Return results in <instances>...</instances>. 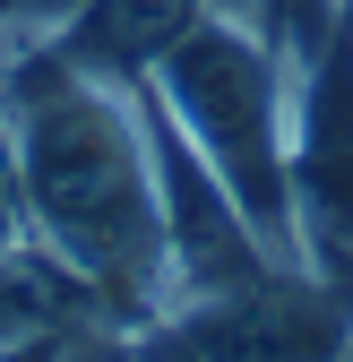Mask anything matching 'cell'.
<instances>
[{"mask_svg": "<svg viewBox=\"0 0 353 362\" xmlns=\"http://www.w3.org/2000/svg\"><path fill=\"white\" fill-rule=\"evenodd\" d=\"M155 328H172L198 362H345L353 354V293H336L311 267H268L258 285L172 302Z\"/></svg>", "mask_w": 353, "mask_h": 362, "instance_id": "4", "label": "cell"}, {"mask_svg": "<svg viewBox=\"0 0 353 362\" xmlns=\"http://www.w3.org/2000/svg\"><path fill=\"white\" fill-rule=\"evenodd\" d=\"M26 242V181H18V129L0 112V250Z\"/></svg>", "mask_w": 353, "mask_h": 362, "instance_id": "6", "label": "cell"}, {"mask_svg": "<svg viewBox=\"0 0 353 362\" xmlns=\"http://www.w3.org/2000/svg\"><path fill=\"white\" fill-rule=\"evenodd\" d=\"M293 259L353 293V18L293 69Z\"/></svg>", "mask_w": 353, "mask_h": 362, "instance_id": "3", "label": "cell"}, {"mask_svg": "<svg viewBox=\"0 0 353 362\" xmlns=\"http://www.w3.org/2000/svg\"><path fill=\"white\" fill-rule=\"evenodd\" d=\"M78 328H104L95 293L69 259H52L35 233L0 250V345H43V337H78Z\"/></svg>", "mask_w": 353, "mask_h": 362, "instance_id": "5", "label": "cell"}, {"mask_svg": "<svg viewBox=\"0 0 353 362\" xmlns=\"http://www.w3.org/2000/svg\"><path fill=\"white\" fill-rule=\"evenodd\" d=\"M0 112L18 129L26 233L86 276L104 328H155L172 310V250L138 95L78 69L52 26L0 18Z\"/></svg>", "mask_w": 353, "mask_h": 362, "instance_id": "1", "label": "cell"}, {"mask_svg": "<svg viewBox=\"0 0 353 362\" xmlns=\"http://www.w3.org/2000/svg\"><path fill=\"white\" fill-rule=\"evenodd\" d=\"M69 337H43V345H0V362H61Z\"/></svg>", "mask_w": 353, "mask_h": 362, "instance_id": "7", "label": "cell"}, {"mask_svg": "<svg viewBox=\"0 0 353 362\" xmlns=\"http://www.w3.org/2000/svg\"><path fill=\"white\" fill-rule=\"evenodd\" d=\"M9 9H18V0H0V18H9Z\"/></svg>", "mask_w": 353, "mask_h": 362, "instance_id": "8", "label": "cell"}, {"mask_svg": "<svg viewBox=\"0 0 353 362\" xmlns=\"http://www.w3.org/2000/svg\"><path fill=\"white\" fill-rule=\"evenodd\" d=\"M138 86L172 112V129L215 164V181H225V190L241 199V216L258 224V242H268L276 259H293V164H285L293 69L268 43V26L207 9Z\"/></svg>", "mask_w": 353, "mask_h": 362, "instance_id": "2", "label": "cell"}, {"mask_svg": "<svg viewBox=\"0 0 353 362\" xmlns=\"http://www.w3.org/2000/svg\"><path fill=\"white\" fill-rule=\"evenodd\" d=\"M345 362H353V354H345Z\"/></svg>", "mask_w": 353, "mask_h": 362, "instance_id": "9", "label": "cell"}]
</instances>
